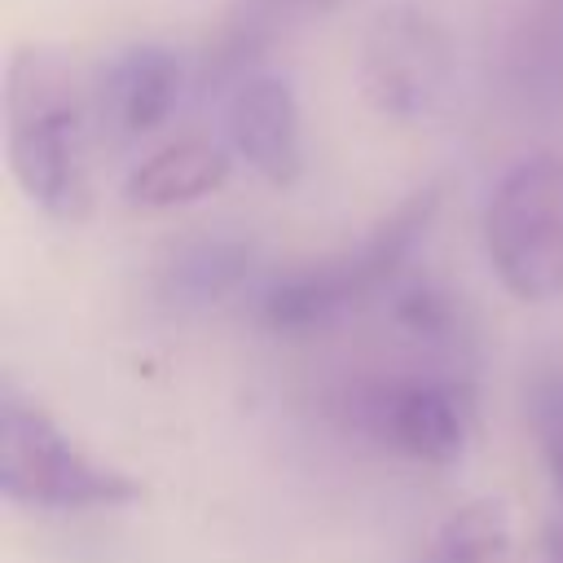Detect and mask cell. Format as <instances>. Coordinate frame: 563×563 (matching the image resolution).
<instances>
[{"label": "cell", "mask_w": 563, "mask_h": 563, "mask_svg": "<svg viewBox=\"0 0 563 563\" xmlns=\"http://www.w3.org/2000/svg\"><path fill=\"white\" fill-rule=\"evenodd\" d=\"M88 114L75 70L48 48H18L4 62L0 119L4 154L18 189L57 220H79L88 207Z\"/></svg>", "instance_id": "cell-1"}, {"label": "cell", "mask_w": 563, "mask_h": 563, "mask_svg": "<svg viewBox=\"0 0 563 563\" xmlns=\"http://www.w3.org/2000/svg\"><path fill=\"white\" fill-rule=\"evenodd\" d=\"M435 211H440V189L435 185L413 189L352 251L273 277L260 290V321L277 334H308L369 303L378 290H387L400 277L413 246L431 233Z\"/></svg>", "instance_id": "cell-2"}, {"label": "cell", "mask_w": 563, "mask_h": 563, "mask_svg": "<svg viewBox=\"0 0 563 563\" xmlns=\"http://www.w3.org/2000/svg\"><path fill=\"white\" fill-rule=\"evenodd\" d=\"M0 497L31 510H114L141 497V484L97 462L57 427V418L13 378L0 383Z\"/></svg>", "instance_id": "cell-3"}, {"label": "cell", "mask_w": 563, "mask_h": 563, "mask_svg": "<svg viewBox=\"0 0 563 563\" xmlns=\"http://www.w3.org/2000/svg\"><path fill=\"white\" fill-rule=\"evenodd\" d=\"M479 238L506 295L563 299V154H528L493 185Z\"/></svg>", "instance_id": "cell-4"}, {"label": "cell", "mask_w": 563, "mask_h": 563, "mask_svg": "<svg viewBox=\"0 0 563 563\" xmlns=\"http://www.w3.org/2000/svg\"><path fill=\"white\" fill-rule=\"evenodd\" d=\"M453 48L444 26L409 4L383 9L361 40V92L396 123H418L435 114L449 92Z\"/></svg>", "instance_id": "cell-5"}, {"label": "cell", "mask_w": 563, "mask_h": 563, "mask_svg": "<svg viewBox=\"0 0 563 563\" xmlns=\"http://www.w3.org/2000/svg\"><path fill=\"white\" fill-rule=\"evenodd\" d=\"M220 114L229 154L242 158L260 180L290 189L303 176V114L286 75L264 66L242 75L220 97Z\"/></svg>", "instance_id": "cell-6"}, {"label": "cell", "mask_w": 563, "mask_h": 563, "mask_svg": "<svg viewBox=\"0 0 563 563\" xmlns=\"http://www.w3.org/2000/svg\"><path fill=\"white\" fill-rule=\"evenodd\" d=\"M365 418L396 453L427 466H453L471 431V391L457 378H405L374 391Z\"/></svg>", "instance_id": "cell-7"}, {"label": "cell", "mask_w": 563, "mask_h": 563, "mask_svg": "<svg viewBox=\"0 0 563 563\" xmlns=\"http://www.w3.org/2000/svg\"><path fill=\"white\" fill-rule=\"evenodd\" d=\"M189 84V66L176 48L141 40L119 48L97 84H92V114L110 141H136L150 136L172 119Z\"/></svg>", "instance_id": "cell-8"}, {"label": "cell", "mask_w": 563, "mask_h": 563, "mask_svg": "<svg viewBox=\"0 0 563 563\" xmlns=\"http://www.w3.org/2000/svg\"><path fill=\"white\" fill-rule=\"evenodd\" d=\"M229 163L233 158L224 145L202 141V136H180V141L154 150L150 158H141L128 172L123 194L132 207H150V211L185 207V202L216 194L229 180Z\"/></svg>", "instance_id": "cell-9"}, {"label": "cell", "mask_w": 563, "mask_h": 563, "mask_svg": "<svg viewBox=\"0 0 563 563\" xmlns=\"http://www.w3.org/2000/svg\"><path fill=\"white\" fill-rule=\"evenodd\" d=\"M251 264H255V251L242 238H194L163 260L158 286L172 303L207 308L229 299L251 277Z\"/></svg>", "instance_id": "cell-10"}, {"label": "cell", "mask_w": 563, "mask_h": 563, "mask_svg": "<svg viewBox=\"0 0 563 563\" xmlns=\"http://www.w3.org/2000/svg\"><path fill=\"white\" fill-rule=\"evenodd\" d=\"M510 84L545 114L563 110V0H532L510 40Z\"/></svg>", "instance_id": "cell-11"}, {"label": "cell", "mask_w": 563, "mask_h": 563, "mask_svg": "<svg viewBox=\"0 0 563 563\" xmlns=\"http://www.w3.org/2000/svg\"><path fill=\"white\" fill-rule=\"evenodd\" d=\"M418 563H515L510 554V519L493 497L457 506L422 545Z\"/></svg>", "instance_id": "cell-12"}, {"label": "cell", "mask_w": 563, "mask_h": 563, "mask_svg": "<svg viewBox=\"0 0 563 563\" xmlns=\"http://www.w3.org/2000/svg\"><path fill=\"white\" fill-rule=\"evenodd\" d=\"M528 418L537 431L541 462L550 471V488L563 506V374H545L528 391Z\"/></svg>", "instance_id": "cell-13"}, {"label": "cell", "mask_w": 563, "mask_h": 563, "mask_svg": "<svg viewBox=\"0 0 563 563\" xmlns=\"http://www.w3.org/2000/svg\"><path fill=\"white\" fill-rule=\"evenodd\" d=\"M537 563H563V523L541 528V541H537Z\"/></svg>", "instance_id": "cell-14"}, {"label": "cell", "mask_w": 563, "mask_h": 563, "mask_svg": "<svg viewBox=\"0 0 563 563\" xmlns=\"http://www.w3.org/2000/svg\"><path fill=\"white\" fill-rule=\"evenodd\" d=\"M286 4H295V9H317V13H325V9H339L343 0H286Z\"/></svg>", "instance_id": "cell-15"}]
</instances>
